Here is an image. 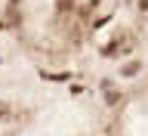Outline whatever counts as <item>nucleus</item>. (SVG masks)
Masks as SVG:
<instances>
[{
    "label": "nucleus",
    "instance_id": "obj_1",
    "mask_svg": "<svg viewBox=\"0 0 148 136\" xmlns=\"http://www.w3.org/2000/svg\"><path fill=\"white\" fill-rule=\"evenodd\" d=\"M136 71H139V62H130L127 68H123V74H136Z\"/></svg>",
    "mask_w": 148,
    "mask_h": 136
},
{
    "label": "nucleus",
    "instance_id": "obj_2",
    "mask_svg": "<svg viewBox=\"0 0 148 136\" xmlns=\"http://www.w3.org/2000/svg\"><path fill=\"white\" fill-rule=\"evenodd\" d=\"M139 9H148V0H139Z\"/></svg>",
    "mask_w": 148,
    "mask_h": 136
}]
</instances>
